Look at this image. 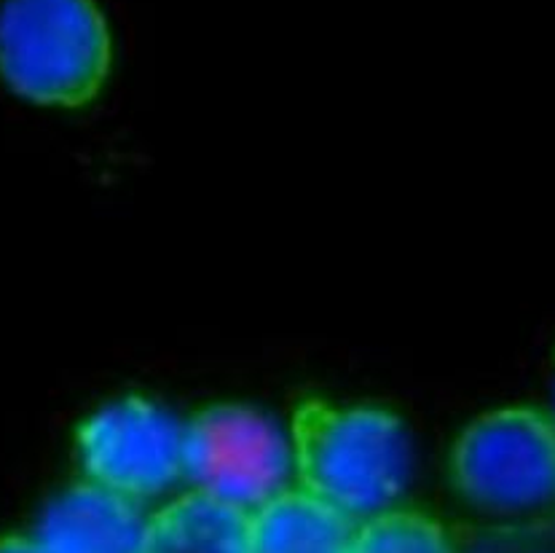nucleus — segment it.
<instances>
[{"label": "nucleus", "instance_id": "3", "mask_svg": "<svg viewBox=\"0 0 555 553\" xmlns=\"http://www.w3.org/2000/svg\"><path fill=\"white\" fill-rule=\"evenodd\" d=\"M459 492L494 513H531L555 502V416L500 409L475 420L451 460Z\"/></svg>", "mask_w": 555, "mask_h": 553}, {"label": "nucleus", "instance_id": "5", "mask_svg": "<svg viewBox=\"0 0 555 553\" xmlns=\"http://www.w3.org/2000/svg\"><path fill=\"white\" fill-rule=\"evenodd\" d=\"M183 427L143 398L89 416L78 430L81 462L94 484L124 498H153L183 476Z\"/></svg>", "mask_w": 555, "mask_h": 553}, {"label": "nucleus", "instance_id": "2", "mask_svg": "<svg viewBox=\"0 0 555 553\" xmlns=\"http://www.w3.org/2000/svg\"><path fill=\"white\" fill-rule=\"evenodd\" d=\"M111 67V33L92 0H3L0 76L41 105H81Z\"/></svg>", "mask_w": 555, "mask_h": 553}, {"label": "nucleus", "instance_id": "9", "mask_svg": "<svg viewBox=\"0 0 555 553\" xmlns=\"http://www.w3.org/2000/svg\"><path fill=\"white\" fill-rule=\"evenodd\" d=\"M349 553H454L449 538L422 513L382 511L352 532Z\"/></svg>", "mask_w": 555, "mask_h": 553}, {"label": "nucleus", "instance_id": "6", "mask_svg": "<svg viewBox=\"0 0 555 553\" xmlns=\"http://www.w3.org/2000/svg\"><path fill=\"white\" fill-rule=\"evenodd\" d=\"M145 524L132 498L92 481L51 502L33 540L43 553H140Z\"/></svg>", "mask_w": 555, "mask_h": 553}, {"label": "nucleus", "instance_id": "10", "mask_svg": "<svg viewBox=\"0 0 555 553\" xmlns=\"http://www.w3.org/2000/svg\"><path fill=\"white\" fill-rule=\"evenodd\" d=\"M507 553H555V524L531 527L513 538Z\"/></svg>", "mask_w": 555, "mask_h": 553}, {"label": "nucleus", "instance_id": "8", "mask_svg": "<svg viewBox=\"0 0 555 553\" xmlns=\"http://www.w3.org/2000/svg\"><path fill=\"white\" fill-rule=\"evenodd\" d=\"M253 553H349L352 518L306 489H285L250 513Z\"/></svg>", "mask_w": 555, "mask_h": 553}, {"label": "nucleus", "instance_id": "11", "mask_svg": "<svg viewBox=\"0 0 555 553\" xmlns=\"http://www.w3.org/2000/svg\"><path fill=\"white\" fill-rule=\"evenodd\" d=\"M0 553H43V549L33 538H3Z\"/></svg>", "mask_w": 555, "mask_h": 553}, {"label": "nucleus", "instance_id": "1", "mask_svg": "<svg viewBox=\"0 0 555 553\" xmlns=\"http://www.w3.org/2000/svg\"><path fill=\"white\" fill-rule=\"evenodd\" d=\"M293 465L317 500L349 518L373 516L403 492L411 451L405 427L389 411L309 400L293 416Z\"/></svg>", "mask_w": 555, "mask_h": 553}, {"label": "nucleus", "instance_id": "4", "mask_svg": "<svg viewBox=\"0 0 555 553\" xmlns=\"http://www.w3.org/2000/svg\"><path fill=\"white\" fill-rule=\"evenodd\" d=\"M291 467L280 427L245 406H212L183 427V476L247 513L285 492Z\"/></svg>", "mask_w": 555, "mask_h": 553}, {"label": "nucleus", "instance_id": "12", "mask_svg": "<svg viewBox=\"0 0 555 553\" xmlns=\"http://www.w3.org/2000/svg\"><path fill=\"white\" fill-rule=\"evenodd\" d=\"M553 403H555V374H553Z\"/></svg>", "mask_w": 555, "mask_h": 553}, {"label": "nucleus", "instance_id": "7", "mask_svg": "<svg viewBox=\"0 0 555 553\" xmlns=\"http://www.w3.org/2000/svg\"><path fill=\"white\" fill-rule=\"evenodd\" d=\"M140 553H253L250 513L191 492L145 524Z\"/></svg>", "mask_w": 555, "mask_h": 553}]
</instances>
